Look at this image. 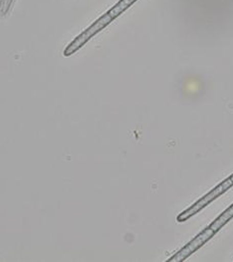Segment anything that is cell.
<instances>
[{
  "label": "cell",
  "mask_w": 233,
  "mask_h": 262,
  "mask_svg": "<svg viewBox=\"0 0 233 262\" xmlns=\"http://www.w3.org/2000/svg\"><path fill=\"white\" fill-rule=\"evenodd\" d=\"M233 219V204L226 208L214 222L208 225L205 229H203L200 233H198L193 241L185 244L180 250H178L168 262H182L188 259L195 251H197L202 245L209 242L214 235L226 225L229 221Z\"/></svg>",
  "instance_id": "obj_1"
},
{
  "label": "cell",
  "mask_w": 233,
  "mask_h": 262,
  "mask_svg": "<svg viewBox=\"0 0 233 262\" xmlns=\"http://www.w3.org/2000/svg\"><path fill=\"white\" fill-rule=\"evenodd\" d=\"M233 187V173L229 176L227 179H225L223 182H221L219 185H217L212 189L208 193L203 195L201 199H199L193 206H190L185 210H183L181 213H179L176 217V221L178 223H184L191 217H193L197 212H199L202 208L208 206L211 203L215 201L218 196L226 192L230 187Z\"/></svg>",
  "instance_id": "obj_2"
}]
</instances>
